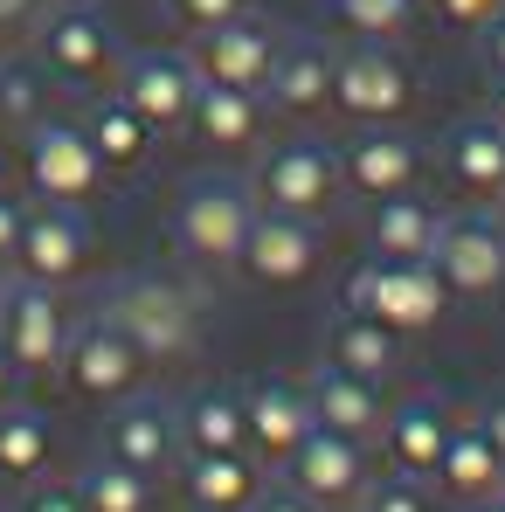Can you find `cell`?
<instances>
[{"instance_id":"41","label":"cell","mask_w":505,"mask_h":512,"mask_svg":"<svg viewBox=\"0 0 505 512\" xmlns=\"http://www.w3.org/2000/svg\"><path fill=\"white\" fill-rule=\"evenodd\" d=\"M478 35H485V63H492V70H505V7L485 21V28H478Z\"/></svg>"},{"instance_id":"25","label":"cell","mask_w":505,"mask_h":512,"mask_svg":"<svg viewBox=\"0 0 505 512\" xmlns=\"http://www.w3.org/2000/svg\"><path fill=\"white\" fill-rule=\"evenodd\" d=\"M436 478L457 492V499H499L505 492V457L492 450V436L478 423L450 429V443H443V457H436Z\"/></svg>"},{"instance_id":"14","label":"cell","mask_w":505,"mask_h":512,"mask_svg":"<svg viewBox=\"0 0 505 512\" xmlns=\"http://www.w3.org/2000/svg\"><path fill=\"white\" fill-rule=\"evenodd\" d=\"M319 250H326L319 222H305V215H277V208H256L236 270H250L256 284H305V277L319 270Z\"/></svg>"},{"instance_id":"22","label":"cell","mask_w":505,"mask_h":512,"mask_svg":"<svg viewBox=\"0 0 505 512\" xmlns=\"http://www.w3.org/2000/svg\"><path fill=\"white\" fill-rule=\"evenodd\" d=\"M180 492H187V506L250 512L256 492H263V478H256V464L243 457V450H187V464H180Z\"/></svg>"},{"instance_id":"44","label":"cell","mask_w":505,"mask_h":512,"mask_svg":"<svg viewBox=\"0 0 505 512\" xmlns=\"http://www.w3.org/2000/svg\"><path fill=\"white\" fill-rule=\"evenodd\" d=\"M485 118L505 125V70H492V84H485Z\"/></svg>"},{"instance_id":"6","label":"cell","mask_w":505,"mask_h":512,"mask_svg":"<svg viewBox=\"0 0 505 512\" xmlns=\"http://www.w3.org/2000/svg\"><path fill=\"white\" fill-rule=\"evenodd\" d=\"M104 312L132 333V346H139L146 360L187 353V346H194V326H201L194 291H187V284H167V277H125V284L104 298Z\"/></svg>"},{"instance_id":"36","label":"cell","mask_w":505,"mask_h":512,"mask_svg":"<svg viewBox=\"0 0 505 512\" xmlns=\"http://www.w3.org/2000/svg\"><path fill=\"white\" fill-rule=\"evenodd\" d=\"M360 512H429V506H422V492L409 485V478H395V485H374Z\"/></svg>"},{"instance_id":"2","label":"cell","mask_w":505,"mask_h":512,"mask_svg":"<svg viewBox=\"0 0 505 512\" xmlns=\"http://www.w3.org/2000/svg\"><path fill=\"white\" fill-rule=\"evenodd\" d=\"M250 222H256L250 180H236V173H194L180 187V208H173V250L187 256L194 270H236Z\"/></svg>"},{"instance_id":"23","label":"cell","mask_w":505,"mask_h":512,"mask_svg":"<svg viewBox=\"0 0 505 512\" xmlns=\"http://www.w3.org/2000/svg\"><path fill=\"white\" fill-rule=\"evenodd\" d=\"M443 167L471 194H505V125L499 118H457L443 132Z\"/></svg>"},{"instance_id":"45","label":"cell","mask_w":505,"mask_h":512,"mask_svg":"<svg viewBox=\"0 0 505 512\" xmlns=\"http://www.w3.org/2000/svg\"><path fill=\"white\" fill-rule=\"evenodd\" d=\"M478 512H505V499H478Z\"/></svg>"},{"instance_id":"34","label":"cell","mask_w":505,"mask_h":512,"mask_svg":"<svg viewBox=\"0 0 505 512\" xmlns=\"http://www.w3.org/2000/svg\"><path fill=\"white\" fill-rule=\"evenodd\" d=\"M167 14L187 28V35H201V28H222V21L250 14V0H167Z\"/></svg>"},{"instance_id":"47","label":"cell","mask_w":505,"mask_h":512,"mask_svg":"<svg viewBox=\"0 0 505 512\" xmlns=\"http://www.w3.org/2000/svg\"><path fill=\"white\" fill-rule=\"evenodd\" d=\"M499 215H505V208H499Z\"/></svg>"},{"instance_id":"33","label":"cell","mask_w":505,"mask_h":512,"mask_svg":"<svg viewBox=\"0 0 505 512\" xmlns=\"http://www.w3.org/2000/svg\"><path fill=\"white\" fill-rule=\"evenodd\" d=\"M409 14H416V0H339V21H346L360 42H388V35H402Z\"/></svg>"},{"instance_id":"42","label":"cell","mask_w":505,"mask_h":512,"mask_svg":"<svg viewBox=\"0 0 505 512\" xmlns=\"http://www.w3.org/2000/svg\"><path fill=\"white\" fill-rule=\"evenodd\" d=\"M35 7H42V0H0V35L28 28V21H35Z\"/></svg>"},{"instance_id":"7","label":"cell","mask_w":505,"mask_h":512,"mask_svg":"<svg viewBox=\"0 0 505 512\" xmlns=\"http://www.w3.org/2000/svg\"><path fill=\"white\" fill-rule=\"evenodd\" d=\"M429 263H436V277L450 284V298H499L505 291V215L499 208L443 215Z\"/></svg>"},{"instance_id":"26","label":"cell","mask_w":505,"mask_h":512,"mask_svg":"<svg viewBox=\"0 0 505 512\" xmlns=\"http://www.w3.org/2000/svg\"><path fill=\"white\" fill-rule=\"evenodd\" d=\"M180 450H250L243 388H201L180 402Z\"/></svg>"},{"instance_id":"29","label":"cell","mask_w":505,"mask_h":512,"mask_svg":"<svg viewBox=\"0 0 505 512\" xmlns=\"http://www.w3.org/2000/svg\"><path fill=\"white\" fill-rule=\"evenodd\" d=\"M388 450H395V464L416 478V471H436V457H443V443H450V416L429 402V395H409L402 409H388Z\"/></svg>"},{"instance_id":"15","label":"cell","mask_w":505,"mask_h":512,"mask_svg":"<svg viewBox=\"0 0 505 512\" xmlns=\"http://www.w3.org/2000/svg\"><path fill=\"white\" fill-rule=\"evenodd\" d=\"M104 457L160 478L180 464V409L173 402H153V395H118L111 423H104Z\"/></svg>"},{"instance_id":"39","label":"cell","mask_w":505,"mask_h":512,"mask_svg":"<svg viewBox=\"0 0 505 512\" xmlns=\"http://www.w3.org/2000/svg\"><path fill=\"white\" fill-rule=\"evenodd\" d=\"M250 512H319L305 492H256V506Z\"/></svg>"},{"instance_id":"12","label":"cell","mask_w":505,"mask_h":512,"mask_svg":"<svg viewBox=\"0 0 505 512\" xmlns=\"http://www.w3.org/2000/svg\"><path fill=\"white\" fill-rule=\"evenodd\" d=\"M118 97L153 125V139L160 132H180L187 118H194V63H187V49H139V56H125V70H118Z\"/></svg>"},{"instance_id":"32","label":"cell","mask_w":505,"mask_h":512,"mask_svg":"<svg viewBox=\"0 0 505 512\" xmlns=\"http://www.w3.org/2000/svg\"><path fill=\"white\" fill-rule=\"evenodd\" d=\"M35 118H49V77L42 63H0V132H28Z\"/></svg>"},{"instance_id":"24","label":"cell","mask_w":505,"mask_h":512,"mask_svg":"<svg viewBox=\"0 0 505 512\" xmlns=\"http://www.w3.org/2000/svg\"><path fill=\"white\" fill-rule=\"evenodd\" d=\"M187 132L215 153H243L256 132H263V97L256 90H236V84H201L194 90V118Z\"/></svg>"},{"instance_id":"1","label":"cell","mask_w":505,"mask_h":512,"mask_svg":"<svg viewBox=\"0 0 505 512\" xmlns=\"http://www.w3.org/2000/svg\"><path fill=\"white\" fill-rule=\"evenodd\" d=\"M28 42H35L42 77L56 90H77V97H104L125 70V42L97 0H42L28 21Z\"/></svg>"},{"instance_id":"46","label":"cell","mask_w":505,"mask_h":512,"mask_svg":"<svg viewBox=\"0 0 505 512\" xmlns=\"http://www.w3.org/2000/svg\"><path fill=\"white\" fill-rule=\"evenodd\" d=\"M194 512H229V506H194Z\"/></svg>"},{"instance_id":"20","label":"cell","mask_w":505,"mask_h":512,"mask_svg":"<svg viewBox=\"0 0 505 512\" xmlns=\"http://www.w3.org/2000/svg\"><path fill=\"white\" fill-rule=\"evenodd\" d=\"M436 229H443V215L422 201L416 187L367 201V243H374V256H388V263H429Z\"/></svg>"},{"instance_id":"38","label":"cell","mask_w":505,"mask_h":512,"mask_svg":"<svg viewBox=\"0 0 505 512\" xmlns=\"http://www.w3.org/2000/svg\"><path fill=\"white\" fill-rule=\"evenodd\" d=\"M21 512H84V499H77V485H42V492H28Z\"/></svg>"},{"instance_id":"10","label":"cell","mask_w":505,"mask_h":512,"mask_svg":"<svg viewBox=\"0 0 505 512\" xmlns=\"http://www.w3.org/2000/svg\"><path fill=\"white\" fill-rule=\"evenodd\" d=\"M146 374V353L132 346V333L111 319V312H90L84 326H70V346H63V381L90 395V402H118L132 395Z\"/></svg>"},{"instance_id":"17","label":"cell","mask_w":505,"mask_h":512,"mask_svg":"<svg viewBox=\"0 0 505 512\" xmlns=\"http://www.w3.org/2000/svg\"><path fill=\"white\" fill-rule=\"evenodd\" d=\"M291 464V492H305L312 506H353V499H367V457H360V443L353 436H339V429H319L284 457Z\"/></svg>"},{"instance_id":"27","label":"cell","mask_w":505,"mask_h":512,"mask_svg":"<svg viewBox=\"0 0 505 512\" xmlns=\"http://www.w3.org/2000/svg\"><path fill=\"white\" fill-rule=\"evenodd\" d=\"M326 360L346 367V374H360V381H388V374H395V333H388L381 319L339 305L333 326H326Z\"/></svg>"},{"instance_id":"37","label":"cell","mask_w":505,"mask_h":512,"mask_svg":"<svg viewBox=\"0 0 505 512\" xmlns=\"http://www.w3.org/2000/svg\"><path fill=\"white\" fill-rule=\"evenodd\" d=\"M499 7H505V0H436V14H443L450 28H485Z\"/></svg>"},{"instance_id":"8","label":"cell","mask_w":505,"mask_h":512,"mask_svg":"<svg viewBox=\"0 0 505 512\" xmlns=\"http://www.w3.org/2000/svg\"><path fill=\"white\" fill-rule=\"evenodd\" d=\"M416 104V77L388 42H360L333 56V111L353 125H395Z\"/></svg>"},{"instance_id":"43","label":"cell","mask_w":505,"mask_h":512,"mask_svg":"<svg viewBox=\"0 0 505 512\" xmlns=\"http://www.w3.org/2000/svg\"><path fill=\"white\" fill-rule=\"evenodd\" d=\"M7 402H21V367H14L7 346H0V409H7Z\"/></svg>"},{"instance_id":"18","label":"cell","mask_w":505,"mask_h":512,"mask_svg":"<svg viewBox=\"0 0 505 512\" xmlns=\"http://www.w3.org/2000/svg\"><path fill=\"white\" fill-rule=\"evenodd\" d=\"M333 56L319 35H284L270 77H263V111H284V118H312V111H333Z\"/></svg>"},{"instance_id":"4","label":"cell","mask_w":505,"mask_h":512,"mask_svg":"<svg viewBox=\"0 0 505 512\" xmlns=\"http://www.w3.org/2000/svg\"><path fill=\"white\" fill-rule=\"evenodd\" d=\"M250 194H256V208L319 222L339 194H346V173H339L333 146H319V139H284V146H270V153L256 160Z\"/></svg>"},{"instance_id":"16","label":"cell","mask_w":505,"mask_h":512,"mask_svg":"<svg viewBox=\"0 0 505 512\" xmlns=\"http://www.w3.org/2000/svg\"><path fill=\"white\" fill-rule=\"evenodd\" d=\"M339 173L360 201H381V194H409L422 173V146L395 125H353V139L339 146Z\"/></svg>"},{"instance_id":"11","label":"cell","mask_w":505,"mask_h":512,"mask_svg":"<svg viewBox=\"0 0 505 512\" xmlns=\"http://www.w3.org/2000/svg\"><path fill=\"white\" fill-rule=\"evenodd\" d=\"M277 49H284V28H270L263 14H236L222 28H201L187 42V63H194L201 84H236V90L263 97V77H270Z\"/></svg>"},{"instance_id":"31","label":"cell","mask_w":505,"mask_h":512,"mask_svg":"<svg viewBox=\"0 0 505 512\" xmlns=\"http://www.w3.org/2000/svg\"><path fill=\"white\" fill-rule=\"evenodd\" d=\"M77 499H84V512H153V478L118 457H90L77 478Z\"/></svg>"},{"instance_id":"13","label":"cell","mask_w":505,"mask_h":512,"mask_svg":"<svg viewBox=\"0 0 505 512\" xmlns=\"http://www.w3.org/2000/svg\"><path fill=\"white\" fill-rule=\"evenodd\" d=\"M90 263V222L84 208H63V201H42V208H28V222H21V250H14V277H28V284H70L77 270Z\"/></svg>"},{"instance_id":"28","label":"cell","mask_w":505,"mask_h":512,"mask_svg":"<svg viewBox=\"0 0 505 512\" xmlns=\"http://www.w3.org/2000/svg\"><path fill=\"white\" fill-rule=\"evenodd\" d=\"M84 132H90V146H97V160H104V167H139V160L153 153V125H146V118H139L118 90L90 97Z\"/></svg>"},{"instance_id":"21","label":"cell","mask_w":505,"mask_h":512,"mask_svg":"<svg viewBox=\"0 0 505 512\" xmlns=\"http://www.w3.org/2000/svg\"><path fill=\"white\" fill-rule=\"evenodd\" d=\"M243 423H250V450L284 464L312 436V402L291 381H256V388H243Z\"/></svg>"},{"instance_id":"35","label":"cell","mask_w":505,"mask_h":512,"mask_svg":"<svg viewBox=\"0 0 505 512\" xmlns=\"http://www.w3.org/2000/svg\"><path fill=\"white\" fill-rule=\"evenodd\" d=\"M21 222H28V201L0 187V277L14 270V250H21Z\"/></svg>"},{"instance_id":"3","label":"cell","mask_w":505,"mask_h":512,"mask_svg":"<svg viewBox=\"0 0 505 512\" xmlns=\"http://www.w3.org/2000/svg\"><path fill=\"white\" fill-rule=\"evenodd\" d=\"M339 305L381 319L388 333H429L443 319V305H450V284L436 277V263H388V256H374V263H360L346 277Z\"/></svg>"},{"instance_id":"30","label":"cell","mask_w":505,"mask_h":512,"mask_svg":"<svg viewBox=\"0 0 505 512\" xmlns=\"http://www.w3.org/2000/svg\"><path fill=\"white\" fill-rule=\"evenodd\" d=\"M49 457H56V429H49V416L7 402V409H0V478H7V485H28V478L49 471Z\"/></svg>"},{"instance_id":"40","label":"cell","mask_w":505,"mask_h":512,"mask_svg":"<svg viewBox=\"0 0 505 512\" xmlns=\"http://www.w3.org/2000/svg\"><path fill=\"white\" fill-rule=\"evenodd\" d=\"M478 429L492 436V450H499V457H505V395H492V402L478 409Z\"/></svg>"},{"instance_id":"5","label":"cell","mask_w":505,"mask_h":512,"mask_svg":"<svg viewBox=\"0 0 505 512\" xmlns=\"http://www.w3.org/2000/svg\"><path fill=\"white\" fill-rule=\"evenodd\" d=\"M21 167H28L35 201H63V208H84L90 194L104 187V173H111L97 160L90 132L70 125V118H35V125L21 132Z\"/></svg>"},{"instance_id":"9","label":"cell","mask_w":505,"mask_h":512,"mask_svg":"<svg viewBox=\"0 0 505 512\" xmlns=\"http://www.w3.org/2000/svg\"><path fill=\"white\" fill-rule=\"evenodd\" d=\"M0 346L7 360L28 374H63V346H70V319L56 305L49 284H28V277H0Z\"/></svg>"},{"instance_id":"19","label":"cell","mask_w":505,"mask_h":512,"mask_svg":"<svg viewBox=\"0 0 505 512\" xmlns=\"http://www.w3.org/2000/svg\"><path fill=\"white\" fill-rule=\"evenodd\" d=\"M305 402H312V423H319V429H339V436H353V443L381 436V423H388L381 381H360V374H346V367H333V360L312 367Z\"/></svg>"}]
</instances>
